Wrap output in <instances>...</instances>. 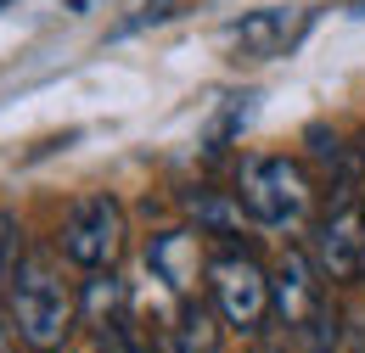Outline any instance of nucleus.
I'll use <instances>...</instances> for the list:
<instances>
[{
    "mask_svg": "<svg viewBox=\"0 0 365 353\" xmlns=\"http://www.w3.org/2000/svg\"><path fill=\"white\" fill-rule=\"evenodd\" d=\"M62 258L68 253H56V247H23V258H17L6 292H0L17 342L34 353H56L68 342L73 320H79V292L62 275Z\"/></svg>",
    "mask_w": 365,
    "mask_h": 353,
    "instance_id": "f257e3e1",
    "label": "nucleus"
},
{
    "mask_svg": "<svg viewBox=\"0 0 365 353\" xmlns=\"http://www.w3.org/2000/svg\"><path fill=\"white\" fill-rule=\"evenodd\" d=\"M275 286V314L287 320V331L304 342V353H331L337 348V303L326 286V269L315 264L309 247H287L270 275Z\"/></svg>",
    "mask_w": 365,
    "mask_h": 353,
    "instance_id": "f03ea898",
    "label": "nucleus"
},
{
    "mask_svg": "<svg viewBox=\"0 0 365 353\" xmlns=\"http://www.w3.org/2000/svg\"><path fill=\"white\" fill-rule=\"evenodd\" d=\"M236 196H242V208H247L253 224H264V230H298L315 214V174L298 157L259 152V157L242 163Z\"/></svg>",
    "mask_w": 365,
    "mask_h": 353,
    "instance_id": "7ed1b4c3",
    "label": "nucleus"
},
{
    "mask_svg": "<svg viewBox=\"0 0 365 353\" xmlns=\"http://www.w3.org/2000/svg\"><path fill=\"white\" fill-rule=\"evenodd\" d=\"M202 286H208V303L220 309V320H225L230 331H259L264 314L275 309L270 275L259 269L253 253H242V247H230V241H220V247L208 253V275H202Z\"/></svg>",
    "mask_w": 365,
    "mask_h": 353,
    "instance_id": "20e7f679",
    "label": "nucleus"
},
{
    "mask_svg": "<svg viewBox=\"0 0 365 353\" xmlns=\"http://www.w3.org/2000/svg\"><path fill=\"white\" fill-rule=\"evenodd\" d=\"M124 236H130L124 202L107 196V191H91L62 219V253H68V264H79V269H113L118 253H124Z\"/></svg>",
    "mask_w": 365,
    "mask_h": 353,
    "instance_id": "39448f33",
    "label": "nucleus"
},
{
    "mask_svg": "<svg viewBox=\"0 0 365 353\" xmlns=\"http://www.w3.org/2000/svg\"><path fill=\"white\" fill-rule=\"evenodd\" d=\"M309 253L326 269V280H360V253H365V196L354 191H337L331 208L320 214L315 236H309Z\"/></svg>",
    "mask_w": 365,
    "mask_h": 353,
    "instance_id": "423d86ee",
    "label": "nucleus"
},
{
    "mask_svg": "<svg viewBox=\"0 0 365 353\" xmlns=\"http://www.w3.org/2000/svg\"><path fill=\"white\" fill-rule=\"evenodd\" d=\"M309 28V11H287V6H264V11H247L242 23H230V45H236V62H270L287 56L298 34Z\"/></svg>",
    "mask_w": 365,
    "mask_h": 353,
    "instance_id": "0eeeda50",
    "label": "nucleus"
},
{
    "mask_svg": "<svg viewBox=\"0 0 365 353\" xmlns=\"http://www.w3.org/2000/svg\"><path fill=\"white\" fill-rule=\"evenodd\" d=\"M146 269L169 286V297L185 303V297H197V275H208V258H202V230H163V236H152V247H146Z\"/></svg>",
    "mask_w": 365,
    "mask_h": 353,
    "instance_id": "6e6552de",
    "label": "nucleus"
},
{
    "mask_svg": "<svg viewBox=\"0 0 365 353\" xmlns=\"http://www.w3.org/2000/svg\"><path fill=\"white\" fill-rule=\"evenodd\" d=\"M225 320L208 297H185L175 314V331H169V353H225Z\"/></svg>",
    "mask_w": 365,
    "mask_h": 353,
    "instance_id": "1a4fd4ad",
    "label": "nucleus"
},
{
    "mask_svg": "<svg viewBox=\"0 0 365 353\" xmlns=\"http://www.w3.org/2000/svg\"><path fill=\"white\" fill-rule=\"evenodd\" d=\"M130 286L113 275V269H91V280H85V292H79V314H85V325L101 331V325H113L118 314H130Z\"/></svg>",
    "mask_w": 365,
    "mask_h": 353,
    "instance_id": "9d476101",
    "label": "nucleus"
},
{
    "mask_svg": "<svg viewBox=\"0 0 365 353\" xmlns=\"http://www.w3.org/2000/svg\"><path fill=\"white\" fill-rule=\"evenodd\" d=\"M191 214H197V230L214 236V241H230V236L242 230V219H247L242 196H225V191H202V196H191Z\"/></svg>",
    "mask_w": 365,
    "mask_h": 353,
    "instance_id": "9b49d317",
    "label": "nucleus"
},
{
    "mask_svg": "<svg viewBox=\"0 0 365 353\" xmlns=\"http://www.w3.org/2000/svg\"><path fill=\"white\" fill-rule=\"evenodd\" d=\"M96 348H101V353H158V342L135 325V309H130V314H118L113 325L96 331Z\"/></svg>",
    "mask_w": 365,
    "mask_h": 353,
    "instance_id": "f8f14e48",
    "label": "nucleus"
},
{
    "mask_svg": "<svg viewBox=\"0 0 365 353\" xmlns=\"http://www.w3.org/2000/svg\"><path fill=\"white\" fill-rule=\"evenodd\" d=\"M17 236H23V224H17V214H6V208H0V292H6V280H11V269H17V258H23V247H17Z\"/></svg>",
    "mask_w": 365,
    "mask_h": 353,
    "instance_id": "ddd939ff",
    "label": "nucleus"
},
{
    "mask_svg": "<svg viewBox=\"0 0 365 353\" xmlns=\"http://www.w3.org/2000/svg\"><path fill=\"white\" fill-rule=\"evenodd\" d=\"M185 0H140V11L124 23V34H135V28H146V23H169V17H180Z\"/></svg>",
    "mask_w": 365,
    "mask_h": 353,
    "instance_id": "4468645a",
    "label": "nucleus"
},
{
    "mask_svg": "<svg viewBox=\"0 0 365 353\" xmlns=\"http://www.w3.org/2000/svg\"><path fill=\"white\" fill-rule=\"evenodd\" d=\"M0 353H11V320H0Z\"/></svg>",
    "mask_w": 365,
    "mask_h": 353,
    "instance_id": "2eb2a0df",
    "label": "nucleus"
},
{
    "mask_svg": "<svg viewBox=\"0 0 365 353\" xmlns=\"http://www.w3.org/2000/svg\"><path fill=\"white\" fill-rule=\"evenodd\" d=\"M354 163H360V191H365V135H360V146H354Z\"/></svg>",
    "mask_w": 365,
    "mask_h": 353,
    "instance_id": "dca6fc26",
    "label": "nucleus"
},
{
    "mask_svg": "<svg viewBox=\"0 0 365 353\" xmlns=\"http://www.w3.org/2000/svg\"><path fill=\"white\" fill-rule=\"evenodd\" d=\"M360 280H365V253H360Z\"/></svg>",
    "mask_w": 365,
    "mask_h": 353,
    "instance_id": "f3484780",
    "label": "nucleus"
},
{
    "mask_svg": "<svg viewBox=\"0 0 365 353\" xmlns=\"http://www.w3.org/2000/svg\"><path fill=\"white\" fill-rule=\"evenodd\" d=\"M354 11H365V0H360V6H354Z\"/></svg>",
    "mask_w": 365,
    "mask_h": 353,
    "instance_id": "a211bd4d",
    "label": "nucleus"
},
{
    "mask_svg": "<svg viewBox=\"0 0 365 353\" xmlns=\"http://www.w3.org/2000/svg\"><path fill=\"white\" fill-rule=\"evenodd\" d=\"M0 6H11V0H0Z\"/></svg>",
    "mask_w": 365,
    "mask_h": 353,
    "instance_id": "6ab92c4d",
    "label": "nucleus"
},
{
    "mask_svg": "<svg viewBox=\"0 0 365 353\" xmlns=\"http://www.w3.org/2000/svg\"><path fill=\"white\" fill-rule=\"evenodd\" d=\"M29 353H34V348H29Z\"/></svg>",
    "mask_w": 365,
    "mask_h": 353,
    "instance_id": "aec40b11",
    "label": "nucleus"
}]
</instances>
